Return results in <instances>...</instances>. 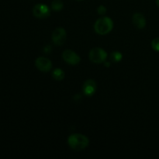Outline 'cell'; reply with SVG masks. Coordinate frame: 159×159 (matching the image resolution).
<instances>
[{"instance_id": "obj_8", "label": "cell", "mask_w": 159, "mask_h": 159, "mask_svg": "<svg viewBox=\"0 0 159 159\" xmlns=\"http://www.w3.org/2000/svg\"><path fill=\"white\" fill-rule=\"evenodd\" d=\"M97 89V85H96V82L93 79H88L85 81L82 86V91L85 96H88V97H91L95 94Z\"/></svg>"}, {"instance_id": "obj_1", "label": "cell", "mask_w": 159, "mask_h": 159, "mask_svg": "<svg viewBox=\"0 0 159 159\" xmlns=\"http://www.w3.org/2000/svg\"><path fill=\"white\" fill-rule=\"evenodd\" d=\"M89 140L86 136L80 134H73L68 138V144L72 150L79 152L88 147Z\"/></svg>"}, {"instance_id": "obj_6", "label": "cell", "mask_w": 159, "mask_h": 159, "mask_svg": "<svg viewBox=\"0 0 159 159\" xmlns=\"http://www.w3.org/2000/svg\"><path fill=\"white\" fill-rule=\"evenodd\" d=\"M62 58L66 63L71 65H76L81 61L80 57L71 50L64 51L62 53Z\"/></svg>"}, {"instance_id": "obj_16", "label": "cell", "mask_w": 159, "mask_h": 159, "mask_svg": "<svg viewBox=\"0 0 159 159\" xmlns=\"http://www.w3.org/2000/svg\"><path fill=\"white\" fill-rule=\"evenodd\" d=\"M77 1H82V0H77Z\"/></svg>"}, {"instance_id": "obj_12", "label": "cell", "mask_w": 159, "mask_h": 159, "mask_svg": "<svg viewBox=\"0 0 159 159\" xmlns=\"http://www.w3.org/2000/svg\"><path fill=\"white\" fill-rule=\"evenodd\" d=\"M123 58V55L119 51H113V53H111L110 54V60L113 62H120Z\"/></svg>"}, {"instance_id": "obj_2", "label": "cell", "mask_w": 159, "mask_h": 159, "mask_svg": "<svg viewBox=\"0 0 159 159\" xmlns=\"http://www.w3.org/2000/svg\"><path fill=\"white\" fill-rule=\"evenodd\" d=\"M113 28V22L110 17L103 16L98 19L94 24V30L99 35H106L112 31Z\"/></svg>"}, {"instance_id": "obj_3", "label": "cell", "mask_w": 159, "mask_h": 159, "mask_svg": "<svg viewBox=\"0 0 159 159\" xmlns=\"http://www.w3.org/2000/svg\"><path fill=\"white\" fill-rule=\"evenodd\" d=\"M89 60L96 64H101L106 61L107 58V51L100 48H94L90 51L89 54Z\"/></svg>"}, {"instance_id": "obj_11", "label": "cell", "mask_w": 159, "mask_h": 159, "mask_svg": "<svg viewBox=\"0 0 159 159\" xmlns=\"http://www.w3.org/2000/svg\"><path fill=\"white\" fill-rule=\"evenodd\" d=\"M63 2L61 0H54L51 3V8L54 11L56 12H59V11L63 9Z\"/></svg>"}, {"instance_id": "obj_4", "label": "cell", "mask_w": 159, "mask_h": 159, "mask_svg": "<svg viewBox=\"0 0 159 159\" xmlns=\"http://www.w3.org/2000/svg\"><path fill=\"white\" fill-rule=\"evenodd\" d=\"M51 38H52L53 43L55 45H57V46L63 45L64 43H65L67 39L66 30L62 27L56 28V29L53 31Z\"/></svg>"}, {"instance_id": "obj_9", "label": "cell", "mask_w": 159, "mask_h": 159, "mask_svg": "<svg viewBox=\"0 0 159 159\" xmlns=\"http://www.w3.org/2000/svg\"><path fill=\"white\" fill-rule=\"evenodd\" d=\"M133 23L138 29H144L146 26V20L141 13H135L133 16Z\"/></svg>"}, {"instance_id": "obj_13", "label": "cell", "mask_w": 159, "mask_h": 159, "mask_svg": "<svg viewBox=\"0 0 159 159\" xmlns=\"http://www.w3.org/2000/svg\"><path fill=\"white\" fill-rule=\"evenodd\" d=\"M152 47L155 51H159V37H157L152 40Z\"/></svg>"}, {"instance_id": "obj_15", "label": "cell", "mask_w": 159, "mask_h": 159, "mask_svg": "<svg viewBox=\"0 0 159 159\" xmlns=\"http://www.w3.org/2000/svg\"><path fill=\"white\" fill-rule=\"evenodd\" d=\"M156 4H157V6L159 7V0H156Z\"/></svg>"}, {"instance_id": "obj_10", "label": "cell", "mask_w": 159, "mask_h": 159, "mask_svg": "<svg viewBox=\"0 0 159 159\" xmlns=\"http://www.w3.org/2000/svg\"><path fill=\"white\" fill-rule=\"evenodd\" d=\"M65 71L62 69H61V68H56L52 72V77L57 81L63 80L64 78H65Z\"/></svg>"}, {"instance_id": "obj_5", "label": "cell", "mask_w": 159, "mask_h": 159, "mask_svg": "<svg viewBox=\"0 0 159 159\" xmlns=\"http://www.w3.org/2000/svg\"><path fill=\"white\" fill-rule=\"evenodd\" d=\"M33 14L37 18L45 19L50 16L51 11L47 5L39 3V4L36 5L33 9Z\"/></svg>"}, {"instance_id": "obj_14", "label": "cell", "mask_w": 159, "mask_h": 159, "mask_svg": "<svg viewBox=\"0 0 159 159\" xmlns=\"http://www.w3.org/2000/svg\"><path fill=\"white\" fill-rule=\"evenodd\" d=\"M97 10L98 13H99V15H104V14L106 13V12H107V8L104 6H102V5H101V6H99V7H98Z\"/></svg>"}, {"instance_id": "obj_7", "label": "cell", "mask_w": 159, "mask_h": 159, "mask_svg": "<svg viewBox=\"0 0 159 159\" xmlns=\"http://www.w3.org/2000/svg\"><path fill=\"white\" fill-rule=\"evenodd\" d=\"M36 68L43 72H48L52 68V62L47 57H40L35 61Z\"/></svg>"}]
</instances>
